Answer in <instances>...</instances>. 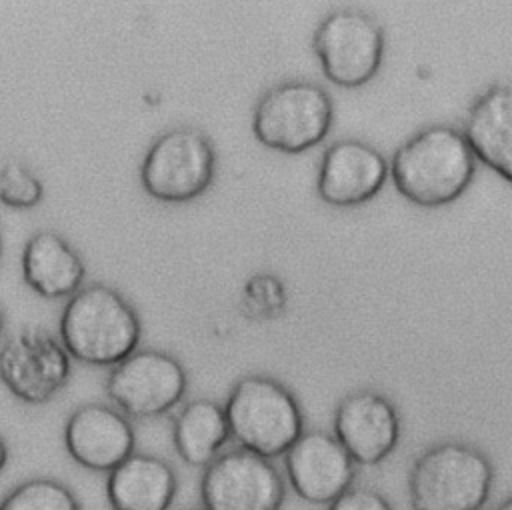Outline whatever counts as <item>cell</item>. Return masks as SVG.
<instances>
[{
	"label": "cell",
	"mask_w": 512,
	"mask_h": 510,
	"mask_svg": "<svg viewBox=\"0 0 512 510\" xmlns=\"http://www.w3.org/2000/svg\"><path fill=\"white\" fill-rule=\"evenodd\" d=\"M58 338L72 360L92 368H114L140 348L142 320L122 292L92 282L66 300Z\"/></svg>",
	"instance_id": "1"
},
{
	"label": "cell",
	"mask_w": 512,
	"mask_h": 510,
	"mask_svg": "<svg viewBox=\"0 0 512 510\" xmlns=\"http://www.w3.org/2000/svg\"><path fill=\"white\" fill-rule=\"evenodd\" d=\"M476 172V156L466 136L434 124L408 138L392 156L396 190L416 206L440 208L458 200Z\"/></svg>",
	"instance_id": "2"
},
{
	"label": "cell",
	"mask_w": 512,
	"mask_h": 510,
	"mask_svg": "<svg viewBox=\"0 0 512 510\" xmlns=\"http://www.w3.org/2000/svg\"><path fill=\"white\" fill-rule=\"evenodd\" d=\"M232 440L264 458L284 456L304 432L298 398L266 374L240 376L224 402Z\"/></svg>",
	"instance_id": "3"
},
{
	"label": "cell",
	"mask_w": 512,
	"mask_h": 510,
	"mask_svg": "<svg viewBox=\"0 0 512 510\" xmlns=\"http://www.w3.org/2000/svg\"><path fill=\"white\" fill-rule=\"evenodd\" d=\"M490 460L474 446L442 442L426 450L408 476L414 510H480L492 488Z\"/></svg>",
	"instance_id": "4"
},
{
	"label": "cell",
	"mask_w": 512,
	"mask_h": 510,
	"mask_svg": "<svg viewBox=\"0 0 512 510\" xmlns=\"http://www.w3.org/2000/svg\"><path fill=\"white\" fill-rule=\"evenodd\" d=\"M334 120L330 94L306 80H290L270 88L256 104L252 132L266 148L300 154L320 144Z\"/></svg>",
	"instance_id": "5"
},
{
	"label": "cell",
	"mask_w": 512,
	"mask_h": 510,
	"mask_svg": "<svg viewBox=\"0 0 512 510\" xmlns=\"http://www.w3.org/2000/svg\"><path fill=\"white\" fill-rule=\"evenodd\" d=\"M188 372L170 352L138 348L110 368L104 392L132 420H154L170 414L188 394Z\"/></svg>",
	"instance_id": "6"
},
{
	"label": "cell",
	"mask_w": 512,
	"mask_h": 510,
	"mask_svg": "<svg viewBox=\"0 0 512 510\" xmlns=\"http://www.w3.org/2000/svg\"><path fill=\"white\" fill-rule=\"evenodd\" d=\"M72 378V356L48 328L26 324L0 344V382L30 406L54 400Z\"/></svg>",
	"instance_id": "7"
},
{
	"label": "cell",
	"mask_w": 512,
	"mask_h": 510,
	"mask_svg": "<svg viewBox=\"0 0 512 510\" xmlns=\"http://www.w3.org/2000/svg\"><path fill=\"white\" fill-rule=\"evenodd\" d=\"M216 152L208 136L182 126L164 132L148 148L140 182L148 196L182 204L202 196L214 180Z\"/></svg>",
	"instance_id": "8"
},
{
	"label": "cell",
	"mask_w": 512,
	"mask_h": 510,
	"mask_svg": "<svg viewBox=\"0 0 512 510\" xmlns=\"http://www.w3.org/2000/svg\"><path fill=\"white\" fill-rule=\"evenodd\" d=\"M312 46L332 84L358 88L368 84L382 66L384 30L368 12L340 8L318 24Z\"/></svg>",
	"instance_id": "9"
},
{
	"label": "cell",
	"mask_w": 512,
	"mask_h": 510,
	"mask_svg": "<svg viewBox=\"0 0 512 510\" xmlns=\"http://www.w3.org/2000/svg\"><path fill=\"white\" fill-rule=\"evenodd\" d=\"M198 492L204 510H280L286 484L270 458L238 446L202 470Z\"/></svg>",
	"instance_id": "10"
},
{
	"label": "cell",
	"mask_w": 512,
	"mask_h": 510,
	"mask_svg": "<svg viewBox=\"0 0 512 510\" xmlns=\"http://www.w3.org/2000/svg\"><path fill=\"white\" fill-rule=\"evenodd\" d=\"M66 454L84 470L108 474L136 452V432L114 404L86 402L74 408L62 430Z\"/></svg>",
	"instance_id": "11"
},
{
	"label": "cell",
	"mask_w": 512,
	"mask_h": 510,
	"mask_svg": "<svg viewBox=\"0 0 512 510\" xmlns=\"http://www.w3.org/2000/svg\"><path fill=\"white\" fill-rule=\"evenodd\" d=\"M284 472L298 498L330 504L352 486L356 462L334 434L304 430L284 454Z\"/></svg>",
	"instance_id": "12"
},
{
	"label": "cell",
	"mask_w": 512,
	"mask_h": 510,
	"mask_svg": "<svg viewBox=\"0 0 512 510\" xmlns=\"http://www.w3.org/2000/svg\"><path fill=\"white\" fill-rule=\"evenodd\" d=\"M334 436L356 464L376 466L394 452L400 418L386 396L372 390L352 392L334 412Z\"/></svg>",
	"instance_id": "13"
},
{
	"label": "cell",
	"mask_w": 512,
	"mask_h": 510,
	"mask_svg": "<svg viewBox=\"0 0 512 510\" xmlns=\"http://www.w3.org/2000/svg\"><path fill=\"white\" fill-rule=\"evenodd\" d=\"M388 178L386 158L354 138L338 140L322 156L316 190L334 208H354L372 200Z\"/></svg>",
	"instance_id": "14"
},
{
	"label": "cell",
	"mask_w": 512,
	"mask_h": 510,
	"mask_svg": "<svg viewBox=\"0 0 512 510\" xmlns=\"http://www.w3.org/2000/svg\"><path fill=\"white\" fill-rule=\"evenodd\" d=\"M20 266L26 286L46 300H68L86 280L80 252L52 230H40L26 240Z\"/></svg>",
	"instance_id": "15"
},
{
	"label": "cell",
	"mask_w": 512,
	"mask_h": 510,
	"mask_svg": "<svg viewBox=\"0 0 512 510\" xmlns=\"http://www.w3.org/2000/svg\"><path fill=\"white\" fill-rule=\"evenodd\" d=\"M176 494V470L156 454L136 450L106 474V500L112 510H170Z\"/></svg>",
	"instance_id": "16"
},
{
	"label": "cell",
	"mask_w": 512,
	"mask_h": 510,
	"mask_svg": "<svg viewBox=\"0 0 512 510\" xmlns=\"http://www.w3.org/2000/svg\"><path fill=\"white\" fill-rule=\"evenodd\" d=\"M476 160L512 182V84H494L470 106L464 130Z\"/></svg>",
	"instance_id": "17"
},
{
	"label": "cell",
	"mask_w": 512,
	"mask_h": 510,
	"mask_svg": "<svg viewBox=\"0 0 512 510\" xmlns=\"http://www.w3.org/2000/svg\"><path fill=\"white\" fill-rule=\"evenodd\" d=\"M232 440L224 404L212 398H194L180 406L172 420V446L190 468H206Z\"/></svg>",
	"instance_id": "18"
},
{
	"label": "cell",
	"mask_w": 512,
	"mask_h": 510,
	"mask_svg": "<svg viewBox=\"0 0 512 510\" xmlns=\"http://www.w3.org/2000/svg\"><path fill=\"white\" fill-rule=\"evenodd\" d=\"M0 510H82V506L62 480L34 476L8 490L0 500Z\"/></svg>",
	"instance_id": "19"
},
{
	"label": "cell",
	"mask_w": 512,
	"mask_h": 510,
	"mask_svg": "<svg viewBox=\"0 0 512 510\" xmlns=\"http://www.w3.org/2000/svg\"><path fill=\"white\" fill-rule=\"evenodd\" d=\"M284 308L286 288L274 274L262 272L246 280L240 296V310L248 320H274L284 312Z\"/></svg>",
	"instance_id": "20"
},
{
	"label": "cell",
	"mask_w": 512,
	"mask_h": 510,
	"mask_svg": "<svg viewBox=\"0 0 512 510\" xmlns=\"http://www.w3.org/2000/svg\"><path fill=\"white\" fill-rule=\"evenodd\" d=\"M44 198L42 182L20 162H8L0 170V202L14 210H30Z\"/></svg>",
	"instance_id": "21"
},
{
	"label": "cell",
	"mask_w": 512,
	"mask_h": 510,
	"mask_svg": "<svg viewBox=\"0 0 512 510\" xmlns=\"http://www.w3.org/2000/svg\"><path fill=\"white\" fill-rule=\"evenodd\" d=\"M328 510H394L390 502L372 488L350 486L334 502L328 504Z\"/></svg>",
	"instance_id": "22"
},
{
	"label": "cell",
	"mask_w": 512,
	"mask_h": 510,
	"mask_svg": "<svg viewBox=\"0 0 512 510\" xmlns=\"http://www.w3.org/2000/svg\"><path fill=\"white\" fill-rule=\"evenodd\" d=\"M8 460H10V448H8L6 440H4V436L0 434V474L6 470Z\"/></svg>",
	"instance_id": "23"
},
{
	"label": "cell",
	"mask_w": 512,
	"mask_h": 510,
	"mask_svg": "<svg viewBox=\"0 0 512 510\" xmlns=\"http://www.w3.org/2000/svg\"><path fill=\"white\" fill-rule=\"evenodd\" d=\"M4 328H6V312H4V308L0 304V336L4 334Z\"/></svg>",
	"instance_id": "24"
},
{
	"label": "cell",
	"mask_w": 512,
	"mask_h": 510,
	"mask_svg": "<svg viewBox=\"0 0 512 510\" xmlns=\"http://www.w3.org/2000/svg\"><path fill=\"white\" fill-rule=\"evenodd\" d=\"M496 510H512V496L508 500H504Z\"/></svg>",
	"instance_id": "25"
},
{
	"label": "cell",
	"mask_w": 512,
	"mask_h": 510,
	"mask_svg": "<svg viewBox=\"0 0 512 510\" xmlns=\"http://www.w3.org/2000/svg\"><path fill=\"white\" fill-rule=\"evenodd\" d=\"M186 510H204L202 506H198V508H186Z\"/></svg>",
	"instance_id": "26"
},
{
	"label": "cell",
	"mask_w": 512,
	"mask_h": 510,
	"mask_svg": "<svg viewBox=\"0 0 512 510\" xmlns=\"http://www.w3.org/2000/svg\"><path fill=\"white\" fill-rule=\"evenodd\" d=\"M0 256H2V238H0Z\"/></svg>",
	"instance_id": "27"
}]
</instances>
